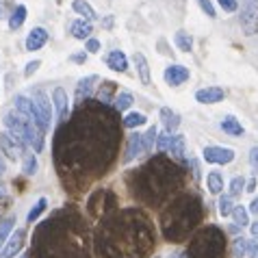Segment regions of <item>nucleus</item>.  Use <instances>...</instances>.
<instances>
[{"label":"nucleus","instance_id":"41","mask_svg":"<svg viewBox=\"0 0 258 258\" xmlns=\"http://www.w3.org/2000/svg\"><path fill=\"white\" fill-rule=\"evenodd\" d=\"M169 141H171V135H169V133H163V135H159L156 148H159V150H167V148H169Z\"/></svg>","mask_w":258,"mask_h":258},{"label":"nucleus","instance_id":"6","mask_svg":"<svg viewBox=\"0 0 258 258\" xmlns=\"http://www.w3.org/2000/svg\"><path fill=\"white\" fill-rule=\"evenodd\" d=\"M239 24L245 35H254L258 31V0H245L241 5Z\"/></svg>","mask_w":258,"mask_h":258},{"label":"nucleus","instance_id":"51","mask_svg":"<svg viewBox=\"0 0 258 258\" xmlns=\"http://www.w3.org/2000/svg\"><path fill=\"white\" fill-rule=\"evenodd\" d=\"M5 171H7V165H5V161H3V159H0V176H3Z\"/></svg>","mask_w":258,"mask_h":258},{"label":"nucleus","instance_id":"34","mask_svg":"<svg viewBox=\"0 0 258 258\" xmlns=\"http://www.w3.org/2000/svg\"><path fill=\"white\" fill-rule=\"evenodd\" d=\"M217 206H219V215H221V217H230L232 211H234V204H232L230 196H221Z\"/></svg>","mask_w":258,"mask_h":258},{"label":"nucleus","instance_id":"11","mask_svg":"<svg viewBox=\"0 0 258 258\" xmlns=\"http://www.w3.org/2000/svg\"><path fill=\"white\" fill-rule=\"evenodd\" d=\"M141 154H148L146 152V143H143V135L141 133H135V135H131L128 137V143H126V152H124V163H131V161H135L137 156H141Z\"/></svg>","mask_w":258,"mask_h":258},{"label":"nucleus","instance_id":"12","mask_svg":"<svg viewBox=\"0 0 258 258\" xmlns=\"http://www.w3.org/2000/svg\"><path fill=\"white\" fill-rule=\"evenodd\" d=\"M52 102H54V111H56V117H59L61 124H66L70 119V100L68 94L63 87H56L52 91Z\"/></svg>","mask_w":258,"mask_h":258},{"label":"nucleus","instance_id":"5","mask_svg":"<svg viewBox=\"0 0 258 258\" xmlns=\"http://www.w3.org/2000/svg\"><path fill=\"white\" fill-rule=\"evenodd\" d=\"M16 111L20 113V115H24L31 124L35 126V128H39L41 133H48V128H46V124H44V117H41V113L37 111V106H35V102L31 98H26V96H16Z\"/></svg>","mask_w":258,"mask_h":258},{"label":"nucleus","instance_id":"15","mask_svg":"<svg viewBox=\"0 0 258 258\" xmlns=\"http://www.w3.org/2000/svg\"><path fill=\"white\" fill-rule=\"evenodd\" d=\"M46 41H48V31L46 28H33L31 33H28V37H26V50L28 52H33V50H39V48H44L46 46Z\"/></svg>","mask_w":258,"mask_h":258},{"label":"nucleus","instance_id":"45","mask_svg":"<svg viewBox=\"0 0 258 258\" xmlns=\"http://www.w3.org/2000/svg\"><path fill=\"white\" fill-rule=\"evenodd\" d=\"M7 9H9V5H7V0H0V20H3V18H9V16H7V13H9Z\"/></svg>","mask_w":258,"mask_h":258},{"label":"nucleus","instance_id":"31","mask_svg":"<svg viewBox=\"0 0 258 258\" xmlns=\"http://www.w3.org/2000/svg\"><path fill=\"white\" fill-rule=\"evenodd\" d=\"M245 187H247L245 178H243V176H234L232 180H230V187H228V189H230V193H228V196H230V198H239L241 193L245 191Z\"/></svg>","mask_w":258,"mask_h":258},{"label":"nucleus","instance_id":"9","mask_svg":"<svg viewBox=\"0 0 258 258\" xmlns=\"http://www.w3.org/2000/svg\"><path fill=\"white\" fill-rule=\"evenodd\" d=\"M189 76H191L189 68L180 66V63H171V66H169V68H165V72H163L165 83L171 85V87H178V85L187 83V81H189Z\"/></svg>","mask_w":258,"mask_h":258},{"label":"nucleus","instance_id":"2","mask_svg":"<svg viewBox=\"0 0 258 258\" xmlns=\"http://www.w3.org/2000/svg\"><path fill=\"white\" fill-rule=\"evenodd\" d=\"M83 219L74 211H59L37 226L33 258H87Z\"/></svg>","mask_w":258,"mask_h":258},{"label":"nucleus","instance_id":"30","mask_svg":"<svg viewBox=\"0 0 258 258\" xmlns=\"http://www.w3.org/2000/svg\"><path fill=\"white\" fill-rule=\"evenodd\" d=\"M148 121V117L143 115V113H128V115L124 117V128H139V126H143Z\"/></svg>","mask_w":258,"mask_h":258},{"label":"nucleus","instance_id":"32","mask_svg":"<svg viewBox=\"0 0 258 258\" xmlns=\"http://www.w3.org/2000/svg\"><path fill=\"white\" fill-rule=\"evenodd\" d=\"M232 219H234V224L236 226H247L249 224V211L245 209V206H234V211H232Z\"/></svg>","mask_w":258,"mask_h":258},{"label":"nucleus","instance_id":"18","mask_svg":"<svg viewBox=\"0 0 258 258\" xmlns=\"http://www.w3.org/2000/svg\"><path fill=\"white\" fill-rule=\"evenodd\" d=\"M221 131L226 135H230V137H243V135H245V128H243L241 121L232 115H226L221 119Z\"/></svg>","mask_w":258,"mask_h":258},{"label":"nucleus","instance_id":"20","mask_svg":"<svg viewBox=\"0 0 258 258\" xmlns=\"http://www.w3.org/2000/svg\"><path fill=\"white\" fill-rule=\"evenodd\" d=\"M72 35H74L76 39H91V33H94V24L89 22V20H76L74 24H72Z\"/></svg>","mask_w":258,"mask_h":258},{"label":"nucleus","instance_id":"35","mask_svg":"<svg viewBox=\"0 0 258 258\" xmlns=\"http://www.w3.org/2000/svg\"><path fill=\"white\" fill-rule=\"evenodd\" d=\"M13 224H16V221H13V219H5V221H0V249L5 247V243H7V236H11Z\"/></svg>","mask_w":258,"mask_h":258},{"label":"nucleus","instance_id":"13","mask_svg":"<svg viewBox=\"0 0 258 258\" xmlns=\"http://www.w3.org/2000/svg\"><path fill=\"white\" fill-rule=\"evenodd\" d=\"M96 83H100V76H96V74L85 76V78L78 81V85H76V102L78 104L87 102L89 96H91V91H94V87H96Z\"/></svg>","mask_w":258,"mask_h":258},{"label":"nucleus","instance_id":"49","mask_svg":"<svg viewBox=\"0 0 258 258\" xmlns=\"http://www.w3.org/2000/svg\"><path fill=\"white\" fill-rule=\"evenodd\" d=\"M249 230H252V236H254V239H258V221L249 224Z\"/></svg>","mask_w":258,"mask_h":258},{"label":"nucleus","instance_id":"42","mask_svg":"<svg viewBox=\"0 0 258 258\" xmlns=\"http://www.w3.org/2000/svg\"><path fill=\"white\" fill-rule=\"evenodd\" d=\"M39 66H41V61H39V59L31 61V63H28V66H26V70H24V76H26V78H31V76L35 74V72L39 70Z\"/></svg>","mask_w":258,"mask_h":258},{"label":"nucleus","instance_id":"47","mask_svg":"<svg viewBox=\"0 0 258 258\" xmlns=\"http://www.w3.org/2000/svg\"><path fill=\"white\" fill-rule=\"evenodd\" d=\"M249 213L256 215V217H258V198H254V200H252V204H249Z\"/></svg>","mask_w":258,"mask_h":258},{"label":"nucleus","instance_id":"25","mask_svg":"<svg viewBox=\"0 0 258 258\" xmlns=\"http://www.w3.org/2000/svg\"><path fill=\"white\" fill-rule=\"evenodd\" d=\"M206 184H209V191L213 196H219V193L224 191V176H221L219 171H211V174L206 176Z\"/></svg>","mask_w":258,"mask_h":258},{"label":"nucleus","instance_id":"39","mask_svg":"<svg viewBox=\"0 0 258 258\" xmlns=\"http://www.w3.org/2000/svg\"><path fill=\"white\" fill-rule=\"evenodd\" d=\"M217 5H219L226 13H234L236 9H239V3H236V0H217Z\"/></svg>","mask_w":258,"mask_h":258},{"label":"nucleus","instance_id":"26","mask_svg":"<svg viewBox=\"0 0 258 258\" xmlns=\"http://www.w3.org/2000/svg\"><path fill=\"white\" fill-rule=\"evenodd\" d=\"M174 41H176V46L180 48L182 52H191V50H193V37H191L187 31H178Z\"/></svg>","mask_w":258,"mask_h":258},{"label":"nucleus","instance_id":"27","mask_svg":"<svg viewBox=\"0 0 258 258\" xmlns=\"http://www.w3.org/2000/svg\"><path fill=\"white\" fill-rule=\"evenodd\" d=\"M113 94H115V83H113V81H104L102 85H100L98 98H100V102H102V104H109Z\"/></svg>","mask_w":258,"mask_h":258},{"label":"nucleus","instance_id":"19","mask_svg":"<svg viewBox=\"0 0 258 258\" xmlns=\"http://www.w3.org/2000/svg\"><path fill=\"white\" fill-rule=\"evenodd\" d=\"M106 66H109L113 72H126L128 59L121 50H113V52H109V56H106Z\"/></svg>","mask_w":258,"mask_h":258},{"label":"nucleus","instance_id":"36","mask_svg":"<svg viewBox=\"0 0 258 258\" xmlns=\"http://www.w3.org/2000/svg\"><path fill=\"white\" fill-rule=\"evenodd\" d=\"M159 141V131H156V126H150L148 133L143 135V143H146V152H150V150L154 148V143Z\"/></svg>","mask_w":258,"mask_h":258},{"label":"nucleus","instance_id":"48","mask_svg":"<svg viewBox=\"0 0 258 258\" xmlns=\"http://www.w3.org/2000/svg\"><path fill=\"white\" fill-rule=\"evenodd\" d=\"M102 26H104V28H111V26H113V16H106V18L102 20Z\"/></svg>","mask_w":258,"mask_h":258},{"label":"nucleus","instance_id":"14","mask_svg":"<svg viewBox=\"0 0 258 258\" xmlns=\"http://www.w3.org/2000/svg\"><path fill=\"white\" fill-rule=\"evenodd\" d=\"M224 89L221 87H204V89H198L196 91V100L200 104H217L224 100Z\"/></svg>","mask_w":258,"mask_h":258},{"label":"nucleus","instance_id":"52","mask_svg":"<svg viewBox=\"0 0 258 258\" xmlns=\"http://www.w3.org/2000/svg\"><path fill=\"white\" fill-rule=\"evenodd\" d=\"M0 198H5V187L3 184H0Z\"/></svg>","mask_w":258,"mask_h":258},{"label":"nucleus","instance_id":"8","mask_svg":"<svg viewBox=\"0 0 258 258\" xmlns=\"http://www.w3.org/2000/svg\"><path fill=\"white\" fill-rule=\"evenodd\" d=\"M204 161L213 165H228L234 161V150L232 148H221V146H206L204 148Z\"/></svg>","mask_w":258,"mask_h":258},{"label":"nucleus","instance_id":"21","mask_svg":"<svg viewBox=\"0 0 258 258\" xmlns=\"http://www.w3.org/2000/svg\"><path fill=\"white\" fill-rule=\"evenodd\" d=\"M133 61H135V66H137V72H139L141 83H143V85H150V83H152V78H150V63H148L146 56H143L141 52H135Z\"/></svg>","mask_w":258,"mask_h":258},{"label":"nucleus","instance_id":"1","mask_svg":"<svg viewBox=\"0 0 258 258\" xmlns=\"http://www.w3.org/2000/svg\"><path fill=\"white\" fill-rule=\"evenodd\" d=\"M117 146L113 113L106 104L85 102L54 135L52 154L63 182L104 174Z\"/></svg>","mask_w":258,"mask_h":258},{"label":"nucleus","instance_id":"4","mask_svg":"<svg viewBox=\"0 0 258 258\" xmlns=\"http://www.w3.org/2000/svg\"><path fill=\"white\" fill-rule=\"evenodd\" d=\"M221 247H224L221 234L215 230V228H211V230H206L198 236L196 243H193V247H191V252L200 258H217Z\"/></svg>","mask_w":258,"mask_h":258},{"label":"nucleus","instance_id":"24","mask_svg":"<svg viewBox=\"0 0 258 258\" xmlns=\"http://www.w3.org/2000/svg\"><path fill=\"white\" fill-rule=\"evenodd\" d=\"M26 13H28V11H26V7H24V5H18L16 9L11 11V16H9V28H11V31H18V28L24 24Z\"/></svg>","mask_w":258,"mask_h":258},{"label":"nucleus","instance_id":"37","mask_svg":"<svg viewBox=\"0 0 258 258\" xmlns=\"http://www.w3.org/2000/svg\"><path fill=\"white\" fill-rule=\"evenodd\" d=\"M243 254H247V239L239 236V239H234V256L243 258Z\"/></svg>","mask_w":258,"mask_h":258},{"label":"nucleus","instance_id":"17","mask_svg":"<svg viewBox=\"0 0 258 258\" xmlns=\"http://www.w3.org/2000/svg\"><path fill=\"white\" fill-rule=\"evenodd\" d=\"M0 150H3V152L9 156L11 161H16L18 156H20V152H22V150L18 148V143L13 141V137L9 133H0Z\"/></svg>","mask_w":258,"mask_h":258},{"label":"nucleus","instance_id":"43","mask_svg":"<svg viewBox=\"0 0 258 258\" xmlns=\"http://www.w3.org/2000/svg\"><path fill=\"white\" fill-rule=\"evenodd\" d=\"M247 254L249 258H258V239H247Z\"/></svg>","mask_w":258,"mask_h":258},{"label":"nucleus","instance_id":"28","mask_svg":"<svg viewBox=\"0 0 258 258\" xmlns=\"http://www.w3.org/2000/svg\"><path fill=\"white\" fill-rule=\"evenodd\" d=\"M46 206H48V200H46V198H39L37 202H35V206H33V209L28 211V215H26V221H28V224L37 221V219H39V215L46 211Z\"/></svg>","mask_w":258,"mask_h":258},{"label":"nucleus","instance_id":"40","mask_svg":"<svg viewBox=\"0 0 258 258\" xmlns=\"http://www.w3.org/2000/svg\"><path fill=\"white\" fill-rule=\"evenodd\" d=\"M249 165H252L254 174L258 176V146H254L252 150H249Z\"/></svg>","mask_w":258,"mask_h":258},{"label":"nucleus","instance_id":"46","mask_svg":"<svg viewBox=\"0 0 258 258\" xmlns=\"http://www.w3.org/2000/svg\"><path fill=\"white\" fill-rule=\"evenodd\" d=\"M72 61H74V63H85V61H87V54H72Z\"/></svg>","mask_w":258,"mask_h":258},{"label":"nucleus","instance_id":"38","mask_svg":"<svg viewBox=\"0 0 258 258\" xmlns=\"http://www.w3.org/2000/svg\"><path fill=\"white\" fill-rule=\"evenodd\" d=\"M198 5H200V9H202L209 18H217V13H215V7L211 0H198Z\"/></svg>","mask_w":258,"mask_h":258},{"label":"nucleus","instance_id":"29","mask_svg":"<svg viewBox=\"0 0 258 258\" xmlns=\"http://www.w3.org/2000/svg\"><path fill=\"white\" fill-rule=\"evenodd\" d=\"M113 104H115V111H128L133 106V94H128V91H121V94L115 96L113 100Z\"/></svg>","mask_w":258,"mask_h":258},{"label":"nucleus","instance_id":"7","mask_svg":"<svg viewBox=\"0 0 258 258\" xmlns=\"http://www.w3.org/2000/svg\"><path fill=\"white\" fill-rule=\"evenodd\" d=\"M24 243H26V228H18V230H13L11 236L7 239L5 247L0 249V258H16V256H20Z\"/></svg>","mask_w":258,"mask_h":258},{"label":"nucleus","instance_id":"50","mask_svg":"<svg viewBox=\"0 0 258 258\" xmlns=\"http://www.w3.org/2000/svg\"><path fill=\"white\" fill-rule=\"evenodd\" d=\"M254 189H256V180H249V182H247V189H245V191H249V193H252Z\"/></svg>","mask_w":258,"mask_h":258},{"label":"nucleus","instance_id":"3","mask_svg":"<svg viewBox=\"0 0 258 258\" xmlns=\"http://www.w3.org/2000/svg\"><path fill=\"white\" fill-rule=\"evenodd\" d=\"M3 124L24 154H26V146H33L35 152H41V148H44V133L39 128H35L24 115H20L18 111H9L3 117Z\"/></svg>","mask_w":258,"mask_h":258},{"label":"nucleus","instance_id":"22","mask_svg":"<svg viewBox=\"0 0 258 258\" xmlns=\"http://www.w3.org/2000/svg\"><path fill=\"white\" fill-rule=\"evenodd\" d=\"M72 9H74L78 16H83V20H89V22H94V20L98 18L96 9L87 3V0H74V3H72Z\"/></svg>","mask_w":258,"mask_h":258},{"label":"nucleus","instance_id":"23","mask_svg":"<svg viewBox=\"0 0 258 258\" xmlns=\"http://www.w3.org/2000/svg\"><path fill=\"white\" fill-rule=\"evenodd\" d=\"M167 154H171L174 159H184V137L182 135H171Z\"/></svg>","mask_w":258,"mask_h":258},{"label":"nucleus","instance_id":"53","mask_svg":"<svg viewBox=\"0 0 258 258\" xmlns=\"http://www.w3.org/2000/svg\"><path fill=\"white\" fill-rule=\"evenodd\" d=\"M18 258H28V256H26V254H20V256H18Z\"/></svg>","mask_w":258,"mask_h":258},{"label":"nucleus","instance_id":"33","mask_svg":"<svg viewBox=\"0 0 258 258\" xmlns=\"http://www.w3.org/2000/svg\"><path fill=\"white\" fill-rule=\"evenodd\" d=\"M39 167V163H37V156L31 154V152H26L24 154V165H22V171L26 176H35V171H37Z\"/></svg>","mask_w":258,"mask_h":258},{"label":"nucleus","instance_id":"16","mask_svg":"<svg viewBox=\"0 0 258 258\" xmlns=\"http://www.w3.org/2000/svg\"><path fill=\"white\" fill-rule=\"evenodd\" d=\"M161 119H163L165 133H169V135H174L178 131V126H180V115L176 111H171L169 106H163L161 109Z\"/></svg>","mask_w":258,"mask_h":258},{"label":"nucleus","instance_id":"10","mask_svg":"<svg viewBox=\"0 0 258 258\" xmlns=\"http://www.w3.org/2000/svg\"><path fill=\"white\" fill-rule=\"evenodd\" d=\"M31 100L35 102V106H37V111L41 113V117H44L46 128H50V121H52V104H50L48 94L46 91H41V89H33L31 91Z\"/></svg>","mask_w":258,"mask_h":258},{"label":"nucleus","instance_id":"44","mask_svg":"<svg viewBox=\"0 0 258 258\" xmlns=\"http://www.w3.org/2000/svg\"><path fill=\"white\" fill-rule=\"evenodd\" d=\"M85 50H87V52H91V54H96L98 50H100V41L98 39H87V46H85Z\"/></svg>","mask_w":258,"mask_h":258}]
</instances>
